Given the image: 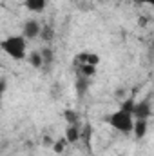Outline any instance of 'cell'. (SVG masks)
Listing matches in <instances>:
<instances>
[{
  "label": "cell",
  "mask_w": 154,
  "mask_h": 156,
  "mask_svg": "<svg viewBox=\"0 0 154 156\" xmlns=\"http://www.w3.org/2000/svg\"><path fill=\"white\" fill-rule=\"evenodd\" d=\"M0 49L9 55L13 60H26L27 58V40L22 35H9L0 40Z\"/></svg>",
  "instance_id": "1"
},
{
  "label": "cell",
  "mask_w": 154,
  "mask_h": 156,
  "mask_svg": "<svg viewBox=\"0 0 154 156\" xmlns=\"http://www.w3.org/2000/svg\"><path fill=\"white\" fill-rule=\"evenodd\" d=\"M105 122L121 134H131L132 133V123H134V116L131 111L125 109H116L114 113H111L109 116H105Z\"/></svg>",
  "instance_id": "2"
},
{
  "label": "cell",
  "mask_w": 154,
  "mask_h": 156,
  "mask_svg": "<svg viewBox=\"0 0 154 156\" xmlns=\"http://www.w3.org/2000/svg\"><path fill=\"white\" fill-rule=\"evenodd\" d=\"M98 64H100V56L96 53H91V51H82L73 58L75 67H80V66H94V67H98Z\"/></svg>",
  "instance_id": "3"
},
{
  "label": "cell",
  "mask_w": 154,
  "mask_h": 156,
  "mask_svg": "<svg viewBox=\"0 0 154 156\" xmlns=\"http://www.w3.org/2000/svg\"><path fill=\"white\" fill-rule=\"evenodd\" d=\"M151 115H152V109H151V102L149 100L134 102V107H132V116H134V120H149Z\"/></svg>",
  "instance_id": "4"
},
{
  "label": "cell",
  "mask_w": 154,
  "mask_h": 156,
  "mask_svg": "<svg viewBox=\"0 0 154 156\" xmlns=\"http://www.w3.org/2000/svg\"><path fill=\"white\" fill-rule=\"evenodd\" d=\"M40 29H42V24L35 18H29L24 22V27H22V37L26 40H33V38H38L40 35Z\"/></svg>",
  "instance_id": "5"
},
{
  "label": "cell",
  "mask_w": 154,
  "mask_h": 156,
  "mask_svg": "<svg viewBox=\"0 0 154 156\" xmlns=\"http://www.w3.org/2000/svg\"><path fill=\"white\" fill-rule=\"evenodd\" d=\"M64 138L67 140V144H76L78 140L82 138V131H80V125H78V123L67 125V129H65V136H64Z\"/></svg>",
  "instance_id": "6"
},
{
  "label": "cell",
  "mask_w": 154,
  "mask_h": 156,
  "mask_svg": "<svg viewBox=\"0 0 154 156\" xmlns=\"http://www.w3.org/2000/svg\"><path fill=\"white\" fill-rule=\"evenodd\" d=\"M24 5L31 13H44L47 7V0H24Z\"/></svg>",
  "instance_id": "7"
},
{
  "label": "cell",
  "mask_w": 154,
  "mask_h": 156,
  "mask_svg": "<svg viewBox=\"0 0 154 156\" xmlns=\"http://www.w3.org/2000/svg\"><path fill=\"white\" fill-rule=\"evenodd\" d=\"M147 129H149V120H134L132 133H134L136 138H143L147 134Z\"/></svg>",
  "instance_id": "8"
},
{
  "label": "cell",
  "mask_w": 154,
  "mask_h": 156,
  "mask_svg": "<svg viewBox=\"0 0 154 156\" xmlns=\"http://www.w3.org/2000/svg\"><path fill=\"white\" fill-rule=\"evenodd\" d=\"M27 60H29L31 67H35V69H38V67H42V66H44V60H42L40 51H31V53L27 55Z\"/></svg>",
  "instance_id": "9"
},
{
  "label": "cell",
  "mask_w": 154,
  "mask_h": 156,
  "mask_svg": "<svg viewBox=\"0 0 154 156\" xmlns=\"http://www.w3.org/2000/svg\"><path fill=\"white\" fill-rule=\"evenodd\" d=\"M38 38H42L44 42H51V40H54V29H53L51 26H42Z\"/></svg>",
  "instance_id": "10"
},
{
  "label": "cell",
  "mask_w": 154,
  "mask_h": 156,
  "mask_svg": "<svg viewBox=\"0 0 154 156\" xmlns=\"http://www.w3.org/2000/svg\"><path fill=\"white\" fill-rule=\"evenodd\" d=\"M89 80H91V78H85V76H80V75H78V78H76L78 94H85V93H87V89H89Z\"/></svg>",
  "instance_id": "11"
},
{
  "label": "cell",
  "mask_w": 154,
  "mask_h": 156,
  "mask_svg": "<svg viewBox=\"0 0 154 156\" xmlns=\"http://www.w3.org/2000/svg\"><path fill=\"white\" fill-rule=\"evenodd\" d=\"M40 55H42V60H44V64H53L54 62V51L53 49H49V47H44V49H40Z\"/></svg>",
  "instance_id": "12"
},
{
  "label": "cell",
  "mask_w": 154,
  "mask_h": 156,
  "mask_svg": "<svg viewBox=\"0 0 154 156\" xmlns=\"http://www.w3.org/2000/svg\"><path fill=\"white\" fill-rule=\"evenodd\" d=\"M64 118L67 120L69 125H73V123H80V116H78L76 111H73V109H65V111H64Z\"/></svg>",
  "instance_id": "13"
},
{
  "label": "cell",
  "mask_w": 154,
  "mask_h": 156,
  "mask_svg": "<svg viewBox=\"0 0 154 156\" xmlns=\"http://www.w3.org/2000/svg\"><path fill=\"white\" fill-rule=\"evenodd\" d=\"M65 145H67V140H65V138H60V140H56V142L53 144V151H54L56 154H62L64 149H65Z\"/></svg>",
  "instance_id": "14"
},
{
  "label": "cell",
  "mask_w": 154,
  "mask_h": 156,
  "mask_svg": "<svg viewBox=\"0 0 154 156\" xmlns=\"http://www.w3.org/2000/svg\"><path fill=\"white\" fill-rule=\"evenodd\" d=\"M5 89H7V80L5 78H0V96L5 93Z\"/></svg>",
  "instance_id": "15"
},
{
  "label": "cell",
  "mask_w": 154,
  "mask_h": 156,
  "mask_svg": "<svg viewBox=\"0 0 154 156\" xmlns=\"http://www.w3.org/2000/svg\"><path fill=\"white\" fill-rule=\"evenodd\" d=\"M136 4H149V5H152L154 4V0H134Z\"/></svg>",
  "instance_id": "16"
},
{
  "label": "cell",
  "mask_w": 154,
  "mask_h": 156,
  "mask_svg": "<svg viewBox=\"0 0 154 156\" xmlns=\"http://www.w3.org/2000/svg\"><path fill=\"white\" fill-rule=\"evenodd\" d=\"M103 2H111V0H103Z\"/></svg>",
  "instance_id": "17"
},
{
  "label": "cell",
  "mask_w": 154,
  "mask_h": 156,
  "mask_svg": "<svg viewBox=\"0 0 154 156\" xmlns=\"http://www.w3.org/2000/svg\"><path fill=\"white\" fill-rule=\"evenodd\" d=\"M0 67H2V64H0Z\"/></svg>",
  "instance_id": "18"
}]
</instances>
